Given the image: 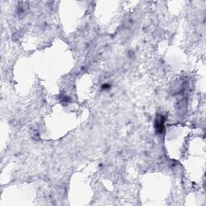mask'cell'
Listing matches in <instances>:
<instances>
[{"instance_id": "6da1fadb", "label": "cell", "mask_w": 206, "mask_h": 206, "mask_svg": "<svg viewBox=\"0 0 206 206\" xmlns=\"http://www.w3.org/2000/svg\"><path fill=\"white\" fill-rule=\"evenodd\" d=\"M164 119L162 115L159 116L156 121V130L160 132V133H162L163 131H164Z\"/></svg>"}]
</instances>
